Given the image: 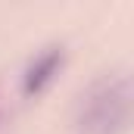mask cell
<instances>
[{"label":"cell","mask_w":134,"mask_h":134,"mask_svg":"<svg viewBox=\"0 0 134 134\" xmlns=\"http://www.w3.org/2000/svg\"><path fill=\"white\" fill-rule=\"evenodd\" d=\"M131 122V84L125 75H106L78 103L75 125L81 134H125Z\"/></svg>","instance_id":"1"},{"label":"cell","mask_w":134,"mask_h":134,"mask_svg":"<svg viewBox=\"0 0 134 134\" xmlns=\"http://www.w3.org/2000/svg\"><path fill=\"white\" fill-rule=\"evenodd\" d=\"M63 63H66V50L63 47H47L44 53H37L31 63H28V69L22 72V94L28 100L37 97V94H44L53 84V78L59 75Z\"/></svg>","instance_id":"2"}]
</instances>
